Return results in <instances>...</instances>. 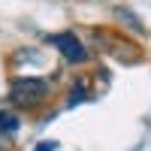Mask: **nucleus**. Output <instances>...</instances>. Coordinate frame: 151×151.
Returning a JSON list of instances; mask_svg holds the SVG:
<instances>
[{
	"instance_id": "nucleus-5",
	"label": "nucleus",
	"mask_w": 151,
	"mask_h": 151,
	"mask_svg": "<svg viewBox=\"0 0 151 151\" xmlns=\"http://www.w3.org/2000/svg\"><path fill=\"white\" fill-rule=\"evenodd\" d=\"M21 130V118L12 109H0V136H15Z\"/></svg>"
},
{
	"instance_id": "nucleus-2",
	"label": "nucleus",
	"mask_w": 151,
	"mask_h": 151,
	"mask_svg": "<svg viewBox=\"0 0 151 151\" xmlns=\"http://www.w3.org/2000/svg\"><path fill=\"white\" fill-rule=\"evenodd\" d=\"M45 42L52 45V48H58V52L64 55L67 64H73V67L88 64V48H85V42H82L76 33H70V30H64V33H52V36H45Z\"/></svg>"
},
{
	"instance_id": "nucleus-7",
	"label": "nucleus",
	"mask_w": 151,
	"mask_h": 151,
	"mask_svg": "<svg viewBox=\"0 0 151 151\" xmlns=\"http://www.w3.org/2000/svg\"><path fill=\"white\" fill-rule=\"evenodd\" d=\"M33 151H58V142H55V139H45V142H40V145H36Z\"/></svg>"
},
{
	"instance_id": "nucleus-1",
	"label": "nucleus",
	"mask_w": 151,
	"mask_h": 151,
	"mask_svg": "<svg viewBox=\"0 0 151 151\" xmlns=\"http://www.w3.org/2000/svg\"><path fill=\"white\" fill-rule=\"evenodd\" d=\"M48 94H52V82L40 79V76H15L9 82V100L15 106H24V109L45 103Z\"/></svg>"
},
{
	"instance_id": "nucleus-4",
	"label": "nucleus",
	"mask_w": 151,
	"mask_h": 151,
	"mask_svg": "<svg viewBox=\"0 0 151 151\" xmlns=\"http://www.w3.org/2000/svg\"><path fill=\"white\" fill-rule=\"evenodd\" d=\"M112 18H115L121 27H124V33L145 36V24H142V18L136 15L133 9H127V6H115V9H112Z\"/></svg>"
},
{
	"instance_id": "nucleus-3",
	"label": "nucleus",
	"mask_w": 151,
	"mask_h": 151,
	"mask_svg": "<svg viewBox=\"0 0 151 151\" xmlns=\"http://www.w3.org/2000/svg\"><path fill=\"white\" fill-rule=\"evenodd\" d=\"M124 36H127V33H124ZM124 36H112V33H106V30H97V45H103V52H106L109 58L121 60V64H136V60L142 58V52H139L130 40H124Z\"/></svg>"
},
{
	"instance_id": "nucleus-6",
	"label": "nucleus",
	"mask_w": 151,
	"mask_h": 151,
	"mask_svg": "<svg viewBox=\"0 0 151 151\" xmlns=\"http://www.w3.org/2000/svg\"><path fill=\"white\" fill-rule=\"evenodd\" d=\"M88 97H91V94H88V79H76V82H73V88H70V94H67V109L85 103Z\"/></svg>"
}]
</instances>
